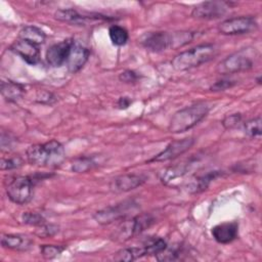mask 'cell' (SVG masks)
<instances>
[{"label":"cell","instance_id":"1","mask_svg":"<svg viewBox=\"0 0 262 262\" xmlns=\"http://www.w3.org/2000/svg\"><path fill=\"white\" fill-rule=\"evenodd\" d=\"M26 155L31 165L39 167H56L66 159L63 145L55 139L30 145L27 148Z\"/></svg>","mask_w":262,"mask_h":262},{"label":"cell","instance_id":"2","mask_svg":"<svg viewBox=\"0 0 262 262\" xmlns=\"http://www.w3.org/2000/svg\"><path fill=\"white\" fill-rule=\"evenodd\" d=\"M210 105L207 102H196L176 112L171 118L169 131L171 133H182L198 125L209 113Z\"/></svg>","mask_w":262,"mask_h":262},{"label":"cell","instance_id":"3","mask_svg":"<svg viewBox=\"0 0 262 262\" xmlns=\"http://www.w3.org/2000/svg\"><path fill=\"white\" fill-rule=\"evenodd\" d=\"M216 54L217 49L215 45L211 43L200 44L177 54L172 59L171 64L176 71H186L208 62Z\"/></svg>","mask_w":262,"mask_h":262},{"label":"cell","instance_id":"4","mask_svg":"<svg viewBox=\"0 0 262 262\" xmlns=\"http://www.w3.org/2000/svg\"><path fill=\"white\" fill-rule=\"evenodd\" d=\"M258 52L255 48H243L222 59L216 71L220 75H228L251 70L258 59Z\"/></svg>","mask_w":262,"mask_h":262},{"label":"cell","instance_id":"5","mask_svg":"<svg viewBox=\"0 0 262 262\" xmlns=\"http://www.w3.org/2000/svg\"><path fill=\"white\" fill-rule=\"evenodd\" d=\"M155 218L150 214H138L129 219H123L112 232L111 238L118 243H124L140 234L152 225Z\"/></svg>","mask_w":262,"mask_h":262},{"label":"cell","instance_id":"6","mask_svg":"<svg viewBox=\"0 0 262 262\" xmlns=\"http://www.w3.org/2000/svg\"><path fill=\"white\" fill-rule=\"evenodd\" d=\"M5 191L12 203L25 205L33 199L34 179L30 176H14L6 181Z\"/></svg>","mask_w":262,"mask_h":262},{"label":"cell","instance_id":"7","mask_svg":"<svg viewBox=\"0 0 262 262\" xmlns=\"http://www.w3.org/2000/svg\"><path fill=\"white\" fill-rule=\"evenodd\" d=\"M137 209L138 206L134 201H124L117 205L108 206L101 210H98L93 214V219L101 225H106L115 221L127 218L132 214V212L136 211Z\"/></svg>","mask_w":262,"mask_h":262},{"label":"cell","instance_id":"8","mask_svg":"<svg viewBox=\"0 0 262 262\" xmlns=\"http://www.w3.org/2000/svg\"><path fill=\"white\" fill-rule=\"evenodd\" d=\"M217 29L222 35H243L256 31L258 29V23L253 16H236L221 21Z\"/></svg>","mask_w":262,"mask_h":262},{"label":"cell","instance_id":"9","mask_svg":"<svg viewBox=\"0 0 262 262\" xmlns=\"http://www.w3.org/2000/svg\"><path fill=\"white\" fill-rule=\"evenodd\" d=\"M230 5L224 1H205L193 7L191 15L201 19H215L224 15Z\"/></svg>","mask_w":262,"mask_h":262},{"label":"cell","instance_id":"10","mask_svg":"<svg viewBox=\"0 0 262 262\" xmlns=\"http://www.w3.org/2000/svg\"><path fill=\"white\" fill-rule=\"evenodd\" d=\"M194 143V139L192 137H186L179 140H174L170 142L161 152L156 155L152 159L147 162H166L169 160H173L178 158L185 151H187Z\"/></svg>","mask_w":262,"mask_h":262},{"label":"cell","instance_id":"11","mask_svg":"<svg viewBox=\"0 0 262 262\" xmlns=\"http://www.w3.org/2000/svg\"><path fill=\"white\" fill-rule=\"evenodd\" d=\"M146 181V177L142 174L128 173L115 177L110 182V190L115 193H122L133 190L141 186Z\"/></svg>","mask_w":262,"mask_h":262},{"label":"cell","instance_id":"12","mask_svg":"<svg viewBox=\"0 0 262 262\" xmlns=\"http://www.w3.org/2000/svg\"><path fill=\"white\" fill-rule=\"evenodd\" d=\"M141 45L152 52H160L172 47V33L149 32L140 39Z\"/></svg>","mask_w":262,"mask_h":262},{"label":"cell","instance_id":"13","mask_svg":"<svg viewBox=\"0 0 262 262\" xmlns=\"http://www.w3.org/2000/svg\"><path fill=\"white\" fill-rule=\"evenodd\" d=\"M74 39H66L51 45L46 51V61L53 68L61 67L67 62Z\"/></svg>","mask_w":262,"mask_h":262},{"label":"cell","instance_id":"14","mask_svg":"<svg viewBox=\"0 0 262 262\" xmlns=\"http://www.w3.org/2000/svg\"><path fill=\"white\" fill-rule=\"evenodd\" d=\"M90 55V50L77 41H73L71 50L66 62V66L70 73L79 72L87 62Z\"/></svg>","mask_w":262,"mask_h":262},{"label":"cell","instance_id":"15","mask_svg":"<svg viewBox=\"0 0 262 262\" xmlns=\"http://www.w3.org/2000/svg\"><path fill=\"white\" fill-rule=\"evenodd\" d=\"M9 49L20 56L29 64H36L40 59V48L38 45L31 43L27 40L17 39L14 41Z\"/></svg>","mask_w":262,"mask_h":262},{"label":"cell","instance_id":"16","mask_svg":"<svg viewBox=\"0 0 262 262\" xmlns=\"http://www.w3.org/2000/svg\"><path fill=\"white\" fill-rule=\"evenodd\" d=\"M54 17L62 23L70 24V25H75V26H85L87 23L91 19L96 20V19H108L107 17L103 15H86V14H81L79 11H77L74 8H64V9H58L54 13Z\"/></svg>","mask_w":262,"mask_h":262},{"label":"cell","instance_id":"17","mask_svg":"<svg viewBox=\"0 0 262 262\" xmlns=\"http://www.w3.org/2000/svg\"><path fill=\"white\" fill-rule=\"evenodd\" d=\"M214 239L219 244H229L238 235V223L236 221H228L215 225L212 230Z\"/></svg>","mask_w":262,"mask_h":262},{"label":"cell","instance_id":"18","mask_svg":"<svg viewBox=\"0 0 262 262\" xmlns=\"http://www.w3.org/2000/svg\"><path fill=\"white\" fill-rule=\"evenodd\" d=\"M26 92L25 87L14 81L7 80L1 82V94L8 102H15L19 100Z\"/></svg>","mask_w":262,"mask_h":262},{"label":"cell","instance_id":"19","mask_svg":"<svg viewBox=\"0 0 262 262\" xmlns=\"http://www.w3.org/2000/svg\"><path fill=\"white\" fill-rule=\"evenodd\" d=\"M1 245L5 249L26 251L31 247L32 241L20 234H3L1 237Z\"/></svg>","mask_w":262,"mask_h":262},{"label":"cell","instance_id":"20","mask_svg":"<svg viewBox=\"0 0 262 262\" xmlns=\"http://www.w3.org/2000/svg\"><path fill=\"white\" fill-rule=\"evenodd\" d=\"M18 38L27 40L36 45H41L46 39L45 33L36 26H25L18 34Z\"/></svg>","mask_w":262,"mask_h":262},{"label":"cell","instance_id":"21","mask_svg":"<svg viewBox=\"0 0 262 262\" xmlns=\"http://www.w3.org/2000/svg\"><path fill=\"white\" fill-rule=\"evenodd\" d=\"M143 256H146V252L144 247H130V248H124L119 250L115 256L114 259L116 261H134L137 260Z\"/></svg>","mask_w":262,"mask_h":262},{"label":"cell","instance_id":"22","mask_svg":"<svg viewBox=\"0 0 262 262\" xmlns=\"http://www.w3.org/2000/svg\"><path fill=\"white\" fill-rule=\"evenodd\" d=\"M220 175H222V172L220 171H211L203 176L198 177L195 180L191 182L190 188H192V192H201L207 189V187L212 182V180H214Z\"/></svg>","mask_w":262,"mask_h":262},{"label":"cell","instance_id":"23","mask_svg":"<svg viewBox=\"0 0 262 262\" xmlns=\"http://www.w3.org/2000/svg\"><path fill=\"white\" fill-rule=\"evenodd\" d=\"M108 36L112 43L116 46H123L127 43L129 39L128 31L118 25H112L108 28Z\"/></svg>","mask_w":262,"mask_h":262},{"label":"cell","instance_id":"24","mask_svg":"<svg viewBox=\"0 0 262 262\" xmlns=\"http://www.w3.org/2000/svg\"><path fill=\"white\" fill-rule=\"evenodd\" d=\"M96 165L92 157H81L74 161L72 164V170L76 173H85L91 170Z\"/></svg>","mask_w":262,"mask_h":262},{"label":"cell","instance_id":"25","mask_svg":"<svg viewBox=\"0 0 262 262\" xmlns=\"http://www.w3.org/2000/svg\"><path fill=\"white\" fill-rule=\"evenodd\" d=\"M244 131L246 135L251 138H256L261 136V117H257L247 121L244 124Z\"/></svg>","mask_w":262,"mask_h":262},{"label":"cell","instance_id":"26","mask_svg":"<svg viewBox=\"0 0 262 262\" xmlns=\"http://www.w3.org/2000/svg\"><path fill=\"white\" fill-rule=\"evenodd\" d=\"M193 33L189 31H181L172 33V47L171 48H179L187 43H189L193 39Z\"/></svg>","mask_w":262,"mask_h":262},{"label":"cell","instance_id":"27","mask_svg":"<svg viewBox=\"0 0 262 262\" xmlns=\"http://www.w3.org/2000/svg\"><path fill=\"white\" fill-rule=\"evenodd\" d=\"M146 252V256L147 255H158L161 252H163L168 246L167 243L163 239V238H155L151 239L150 242H148L146 245L143 246Z\"/></svg>","mask_w":262,"mask_h":262},{"label":"cell","instance_id":"28","mask_svg":"<svg viewBox=\"0 0 262 262\" xmlns=\"http://www.w3.org/2000/svg\"><path fill=\"white\" fill-rule=\"evenodd\" d=\"M66 248L67 247L64 246H57V245H43L41 246L40 250H41V255L45 259H53L59 256Z\"/></svg>","mask_w":262,"mask_h":262},{"label":"cell","instance_id":"29","mask_svg":"<svg viewBox=\"0 0 262 262\" xmlns=\"http://www.w3.org/2000/svg\"><path fill=\"white\" fill-rule=\"evenodd\" d=\"M21 220L25 224L33 226H39L45 223L44 217L36 212H25L21 215Z\"/></svg>","mask_w":262,"mask_h":262},{"label":"cell","instance_id":"30","mask_svg":"<svg viewBox=\"0 0 262 262\" xmlns=\"http://www.w3.org/2000/svg\"><path fill=\"white\" fill-rule=\"evenodd\" d=\"M24 165V160L18 157H9V158H2L1 159V170H12V169H16L19 168L20 166Z\"/></svg>","mask_w":262,"mask_h":262},{"label":"cell","instance_id":"31","mask_svg":"<svg viewBox=\"0 0 262 262\" xmlns=\"http://www.w3.org/2000/svg\"><path fill=\"white\" fill-rule=\"evenodd\" d=\"M38 228L36 229L35 233L36 235L40 236V237H49V236H53L54 234H56L59 231V227L55 224H46V222L42 225L37 226Z\"/></svg>","mask_w":262,"mask_h":262},{"label":"cell","instance_id":"32","mask_svg":"<svg viewBox=\"0 0 262 262\" xmlns=\"http://www.w3.org/2000/svg\"><path fill=\"white\" fill-rule=\"evenodd\" d=\"M242 119L243 118L239 113L228 115L222 120V126L225 129H233L239 125V123L242 122Z\"/></svg>","mask_w":262,"mask_h":262},{"label":"cell","instance_id":"33","mask_svg":"<svg viewBox=\"0 0 262 262\" xmlns=\"http://www.w3.org/2000/svg\"><path fill=\"white\" fill-rule=\"evenodd\" d=\"M236 84V81L231 79H221L216 81L213 85H211L210 90L211 91H224L228 88L233 87Z\"/></svg>","mask_w":262,"mask_h":262},{"label":"cell","instance_id":"34","mask_svg":"<svg viewBox=\"0 0 262 262\" xmlns=\"http://www.w3.org/2000/svg\"><path fill=\"white\" fill-rule=\"evenodd\" d=\"M138 78H139V75L132 70H126L119 75L120 81L125 83H134L138 80Z\"/></svg>","mask_w":262,"mask_h":262},{"label":"cell","instance_id":"35","mask_svg":"<svg viewBox=\"0 0 262 262\" xmlns=\"http://www.w3.org/2000/svg\"><path fill=\"white\" fill-rule=\"evenodd\" d=\"M55 100H56L55 96L52 93L47 92V91H44L43 93H40V96L37 97V101L40 102V103L50 104V103H53Z\"/></svg>","mask_w":262,"mask_h":262},{"label":"cell","instance_id":"36","mask_svg":"<svg viewBox=\"0 0 262 262\" xmlns=\"http://www.w3.org/2000/svg\"><path fill=\"white\" fill-rule=\"evenodd\" d=\"M131 103H132V100H131L130 97H128V96H122V97H120V98L118 99L117 105H118V107H119L120 110H123V108L125 110V108H127Z\"/></svg>","mask_w":262,"mask_h":262}]
</instances>
